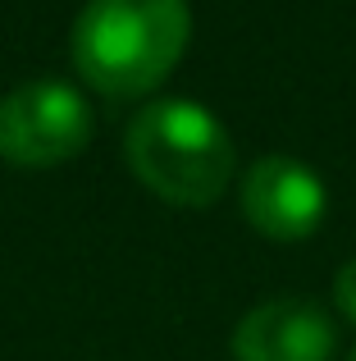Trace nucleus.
I'll list each match as a JSON object with an SVG mask.
<instances>
[{"label":"nucleus","mask_w":356,"mask_h":361,"mask_svg":"<svg viewBox=\"0 0 356 361\" xmlns=\"http://www.w3.org/2000/svg\"><path fill=\"white\" fill-rule=\"evenodd\" d=\"M187 37V0H87L73 23L69 51L87 87L110 101H133L174 73Z\"/></svg>","instance_id":"f257e3e1"},{"label":"nucleus","mask_w":356,"mask_h":361,"mask_svg":"<svg viewBox=\"0 0 356 361\" xmlns=\"http://www.w3.org/2000/svg\"><path fill=\"white\" fill-rule=\"evenodd\" d=\"M128 169L170 206H210L233 178V137L201 101H155L128 123Z\"/></svg>","instance_id":"f03ea898"},{"label":"nucleus","mask_w":356,"mask_h":361,"mask_svg":"<svg viewBox=\"0 0 356 361\" xmlns=\"http://www.w3.org/2000/svg\"><path fill=\"white\" fill-rule=\"evenodd\" d=\"M91 142V106L78 87L37 78L0 97V160L18 169H51Z\"/></svg>","instance_id":"7ed1b4c3"},{"label":"nucleus","mask_w":356,"mask_h":361,"mask_svg":"<svg viewBox=\"0 0 356 361\" xmlns=\"http://www.w3.org/2000/svg\"><path fill=\"white\" fill-rule=\"evenodd\" d=\"M242 215L274 243H302L329 215L324 178L297 156H260L242 178Z\"/></svg>","instance_id":"20e7f679"},{"label":"nucleus","mask_w":356,"mask_h":361,"mask_svg":"<svg viewBox=\"0 0 356 361\" xmlns=\"http://www.w3.org/2000/svg\"><path fill=\"white\" fill-rule=\"evenodd\" d=\"M333 320L306 298H269L233 329V361H329Z\"/></svg>","instance_id":"39448f33"},{"label":"nucleus","mask_w":356,"mask_h":361,"mask_svg":"<svg viewBox=\"0 0 356 361\" xmlns=\"http://www.w3.org/2000/svg\"><path fill=\"white\" fill-rule=\"evenodd\" d=\"M333 298H338L343 316H348L352 325H356V256L338 270V279H333Z\"/></svg>","instance_id":"423d86ee"},{"label":"nucleus","mask_w":356,"mask_h":361,"mask_svg":"<svg viewBox=\"0 0 356 361\" xmlns=\"http://www.w3.org/2000/svg\"><path fill=\"white\" fill-rule=\"evenodd\" d=\"M352 361H356V353H352Z\"/></svg>","instance_id":"0eeeda50"}]
</instances>
